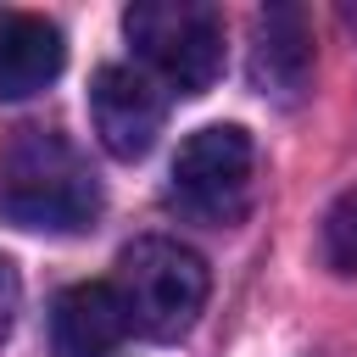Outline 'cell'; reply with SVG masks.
Segmentation results:
<instances>
[{
	"label": "cell",
	"mask_w": 357,
	"mask_h": 357,
	"mask_svg": "<svg viewBox=\"0 0 357 357\" xmlns=\"http://www.w3.org/2000/svg\"><path fill=\"white\" fill-rule=\"evenodd\" d=\"M0 218L33 234H84L100 218V184L56 128H17L0 151Z\"/></svg>",
	"instance_id": "1"
},
{
	"label": "cell",
	"mask_w": 357,
	"mask_h": 357,
	"mask_svg": "<svg viewBox=\"0 0 357 357\" xmlns=\"http://www.w3.org/2000/svg\"><path fill=\"white\" fill-rule=\"evenodd\" d=\"M206 262L178 245V240H162V234H145L134 240L123 257H117V301L128 312V329H139L145 340H178L195 329L201 307H206Z\"/></svg>",
	"instance_id": "2"
},
{
	"label": "cell",
	"mask_w": 357,
	"mask_h": 357,
	"mask_svg": "<svg viewBox=\"0 0 357 357\" xmlns=\"http://www.w3.org/2000/svg\"><path fill=\"white\" fill-rule=\"evenodd\" d=\"M123 33L178 95H206L223 73V17L201 0H139L123 11Z\"/></svg>",
	"instance_id": "3"
},
{
	"label": "cell",
	"mask_w": 357,
	"mask_h": 357,
	"mask_svg": "<svg viewBox=\"0 0 357 357\" xmlns=\"http://www.w3.org/2000/svg\"><path fill=\"white\" fill-rule=\"evenodd\" d=\"M257 195V145L240 123L195 128L173 156V206L190 223L229 229L251 212Z\"/></svg>",
	"instance_id": "4"
},
{
	"label": "cell",
	"mask_w": 357,
	"mask_h": 357,
	"mask_svg": "<svg viewBox=\"0 0 357 357\" xmlns=\"http://www.w3.org/2000/svg\"><path fill=\"white\" fill-rule=\"evenodd\" d=\"M89 117H95V134L100 145L117 156V162H139L156 134H162V117H167V95L151 84V73L139 67H100L95 84H89Z\"/></svg>",
	"instance_id": "5"
},
{
	"label": "cell",
	"mask_w": 357,
	"mask_h": 357,
	"mask_svg": "<svg viewBox=\"0 0 357 357\" xmlns=\"http://www.w3.org/2000/svg\"><path fill=\"white\" fill-rule=\"evenodd\" d=\"M312 78V33H307V17L296 6H268L257 11L251 22V84L279 100V106H296L301 89Z\"/></svg>",
	"instance_id": "6"
},
{
	"label": "cell",
	"mask_w": 357,
	"mask_h": 357,
	"mask_svg": "<svg viewBox=\"0 0 357 357\" xmlns=\"http://www.w3.org/2000/svg\"><path fill=\"white\" fill-rule=\"evenodd\" d=\"M123 335H128V312L106 279L73 284L50 307V351L56 357H106L123 346Z\"/></svg>",
	"instance_id": "7"
},
{
	"label": "cell",
	"mask_w": 357,
	"mask_h": 357,
	"mask_svg": "<svg viewBox=\"0 0 357 357\" xmlns=\"http://www.w3.org/2000/svg\"><path fill=\"white\" fill-rule=\"evenodd\" d=\"M67 61L61 28L33 11H0V100L39 95Z\"/></svg>",
	"instance_id": "8"
},
{
	"label": "cell",
	"mask_w": 357,
	"mask_h": 357,
	"mask_svg": "<svg viewBox=\"0 0 357 357\" xmlns=\"http://www.w3.org/2000/svg\"><path fill=\"white\" fill-rule=\"evenodd\" d=\"M324 262L335 273H357V190H346L324 212Z\"/></svg>",
	"instance_id": "9"
},
{
	"label": "cell",
	"mask_w": 357,
	"mask_h": 357,
	"mask_svg": "<svg viewBox=\"0 0 357 357\" xmlns=\"http://www.w3.org/2000/svg\"><path fill=\"white\" fill-rule=\"evenodd\" d=\"M17 307H22V284H17V268L0 257V340L11 335V324H17Z\"/></svg>",
	"instance_id": "10"
}]
</instances>
